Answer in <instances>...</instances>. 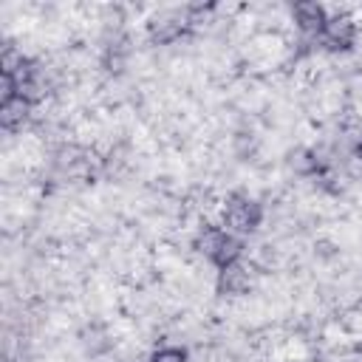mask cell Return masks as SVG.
<instances>
[{
	"instance_id": "obj_7",
	"label": "cell",
	"mask_w": 362,
	"mask_h": 362,
	"mask_svg": "<svg viewBox=\"0 0 362 362\" xmlns=\"http://www.w3.org/2000/svg\"><path fill=\"white\" fill-rule=\"evenodd\" d=\"M252 288V269L240 260L218 272V294L221 297H240Z\"/></svg>"
},
{
	"instance_id": "obj_10",
	"label": "cell",
	"mask_w": 362,
	"mask_h": 362,
	"mask_svg": "<svg viewBox=\"0 0 362 362\" xmlns=\"http://www.w3.org/2000/svg\"><path fill=\"white\" fill-rule=\"evenodd\" d=\"M187 359H189L187 348H181V345H164V348L153 351L147 362H187Z\"/></svg>"
},
{
	"instance_id": "obj_6",
	"label": "cell",
	"mask_w": 362,
	"mask_h": 362,
	"mask_svg": "<svg viewBox=\"0 0 362 362\" xmlns=\"http://www.w3.org/2000/svg\"><path fill=\"white\" fill-rule=\"evenodd\" d=\"M31 107H34V105H31L25 96H20V93L3 96V99H0V127H3L6 133L23 130V124H25L28 116H31Z\"/></svg>"
},
{
	"instance_id": "obj_8",
	"label": "cell",
	"mask_w": 362,
	"mask_h": 362,
	"mask_svg": "<svg viewBox=\"0 0 362 362\" xmlns=\"http://www.w3.org/2000/svg\"><path fill=\"white\" fill-rule=\"evenodd\" d=\"M288 167H291L297 175H303V178H314V175H322V173H325L322 156H320L317 150H311V147H297V150H291Z\"/></svg>"
},
{
	"instance_id": "obj_2",
	"label": "cell",
	"mask_w": 362,
	"mask_h": 362,
	"mask_svg": "<svg viewBox=\"0 0 362 362\" xmlns=\"http://www.w3.org/2000/svg\"><path fill=\"white\" fill-rule=\"evenodd\" d=\"M223 229L243 238V235H252L260 223H263V204L243 195V192H235L226 198V206H223Z\"/></svg>"
},
{
	"instance_id": "obj_9",
	"label": "cell",
	"mask_w": 362,
	"mask_h": 362,
	"mask_svg": "<svg viewBox=\"0 0 362 362\" xmlns=\"http://www.w3.org/2000/svg\"><path fill=\"white\" fill-rule=\"evenodd\" d=\"M25 65H28V57H23V51L17 45H6L3 48V54H0V74H3V79H14Z\"/></svg>"
},
{
	"instance_id": "obj_4",
	"label": "cell",
	"mask_w": 362,
	"mask_h": 362,
	"mask_svg": "<svg viewBox=\"0 0 362 362\" xmlns=\"http://www.w3.org/2000/svg\"><path fill=\"white\" fill-rule=\"evenodd\" d=\"M189 28H192V23H189L187 6H184V8H170V11L156 14L147 23V37L153 45H170V42L181 40Z\"/></svg>"
},
{
	"instance_id": "obj_1",
	"label": "cell",
	"mask_w": 362,
	"mask_h": 362,
	"mask_svg": "<svg viewBox=\"0 0 362 362\" xmlns=\"http://www.w3.org/2000/svg\"><path fill=\"white\" fill-rule=\"evenodd\" d=\"M218 272L226 269V266H235L243 260V240L232 232H226L223 226H215V223H204L201 232L195 235V243H192Z\"/></svg>"
},
{
	"instance_id": "obj_5",
	"label": "cell",
	"mask_w": 362,
	"mask_h": 362,
	"mask_svg": "<svg viewBox=\"0 0 362 362\" xmlns=\"http://www.w3.org/2000/svg\"><path fill=\"white\" fill-rule=\"evenodd\" d=\"M291 20H294V25H297L300 34H305V37H311L317 42L322 25L328 23V11L317 0H300V3L291 6Z\"/></svg>"
},
{
	"instance_id": "obj_3",
	"label": "cell",
	"mask_w": 362,
	"mask_h": 362,
	"mask_svg": "<svg viewBox=\"0 0 362 362\" xmlns=\"http://www.w3.org/2000/svg\"><path fill=\"white\" fill-rule=\"evenodd\" d=\"M354 42H356V20L348 11L328 14V23L317 37V45L331 54H342V51H351Z\"/></svg>"
}]
</instances>
